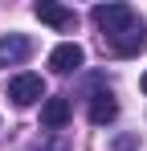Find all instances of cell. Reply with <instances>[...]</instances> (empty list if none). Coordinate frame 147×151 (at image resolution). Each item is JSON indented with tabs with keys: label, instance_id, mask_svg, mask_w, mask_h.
Wrapping results in <instances>:
<instances>
[{
	"label": "cell",
	"instance_id": "10",
	"mask_svg": "<svg viewBox=\"0 0 147 151\" xmlns=\"http://www.w3.org/2000/svg\"><path fill=\"white\" fill-rule=\"evenodd\" d=\"M115 151H135V135H119L115 139Z\"/></svg>",
	"mask_w": 147,
	"mask_h": 151
},
{
	"label": "cell",
	"instance_id": "8",
	"mask_svg": "<svg viewBox=\"0 0 147 151\" xmlns=\"http://www.w3.org/2000/svg\"><path fill=\"white\" fill-rule=\"evenodd\" d=\"M115 114H119V102L110 98V90H98L94 98H90V123H94V127H106Z\"/></svg>",
	"mask_w": 147,
	"mask_h": 151
},
{
	"label": "cell",
	"instance_id": "1",
	"mask_svg": "<svg viewBox=\"0 0 147 151\" xmlns=\"http://www.w3.org/2000/svg\"><path fill=\"white\" fill-rule=\"evenodd\" d=\"M94 25L102 29V37H115V33H122V29H131L139 17L131 12V4H94Z\"/></svg>",
	"mask_w": 147,
	"mask_h": 151
},
{
	"label": "cell",
	"instance_id": "3",
	"mask_svg": "<svg viewBox=\"0 0 147 151\" xmlns=\"http://www.w3.org/2000/svg\"><path fill=\"white\" fill-rule=\"evenodd\" d=\"M33 17L45 21V25H53V29H61V33L78 29V12L66 8V4H53V0H37V4H33Z\"/></svg>",
	"mask_w": 147,
	"mask_h": 151
},
{
	"label": "cell",
	"instance_id": "9",
	"mask_svg": "<svg viewBox=\"0 0 147 151\" xmlns=\"http://www.w3.org/2000/svg\"><path fill=\"white\" fill-rule=\"evenodd\" d=\"M29 151H70V143L61 135H53V131H41V143H33Z\"/></svg>",
	"mask_w": 147,
	"mask_h": 151
},
{
	"label": "cell",
	"instance_id": "4",
	"mask_svg": "<svg viewBox=\"0 0 147 151\" xmlns=\"http://www.w3.org/2000/svg\"><path fill=\"white\" fill-rule=\"evenodd\" d=\"M70 114H74V106H70V98H66V94H49V98L41 102V127H45V131H53V135L70 123Z\"/></svg>",
	"mask_w": 147,
	"mask_h": 151
},
{
	"label": "cell",
	"instance_id": "2",
	"mask_svg": "<svg viewBox=\"0 0 147 151\" xmlns=\"http://www.w3.org/2000/svg\"><path fill=\"white\" fill-rule=\"evenodd\" d=\"M8 98L17 102V106H37V102H45V82H41V74H17L8 78Z\"/></svg>",
	"mask_w": 147,
	"mask_h": 151
},
{
	"label": "cell",
	"instance_id": "7",
	"mask_svg": "<svg viewBox=\"0 0 147 151\" xmlns=\"http://www.w3.org/2000/svg\"><path fill=\"white\" fill-rule=\"evenodd\" d=\"M29 53H33V41H29L24 33H8V37H0V65H21Z\"/></svg>",
	"mask_w": 147,
	"mask_h": 151
},
{
	"label": "cell",
	"instance_id": "11",
	"mask_svg": "<svg viewBox=\"0 0 147 151\" xmlns=\"http://www.w3.org/2000/svg\"><path fill=\"white\" fill-rule=\"evenodd\" d=\"M139 86H143V94H147V74H143V82H139Z\"/></svg>",
	"mask_w": 147,
	"mask_h": 151
},
{
	"label": "cell",
	"instance_id": "5",
	"mask_svg": "<svg viewBox=\"0 0 147 151\" xmlns=\"http://www.w3.org/2000/svg\"><path fill=\"white\" fill-rule=\"evenodd\" d=\"M82 61H86V49H82L78 41H61L57 49L49 53L53 74H78V70H82Z\"/></svg>",
	"mask_w": 147,
	"mask_h": 151
},
{
	"label": "cell",
	"instance_id": "6",
	"mask_svg": "<svg viewBox=\"0 0 147 151\" xmlns=\"http://www.w3.org/2000/svg\"><path fill=\"white\" fill-rule=\"evenodd\" d=\"M110 49L119 53V57H135V53L147 45V33H143V21H135L131 29H122V33H115V37H102Z\"/></svg>",
	"mask_w": 147,
	"mask_h": 151
}]
</instances>
